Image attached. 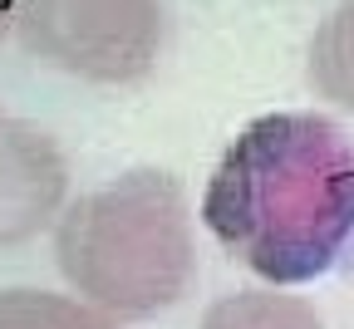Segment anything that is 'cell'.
<instances>
[{
  "label": "cell",
  "instance_id": "obj_1",
  "mask_svg": "<svg viewBox=\"0 0 354 329\" xmlns=\"http://www.w3.org/2000/svg\"><path fill=\"white\" fill-rule=\"evenodd\" d=\"M261 285H310L354 251V133L325 113H261L216 158L197 207Z\"/></svg>",
  "mask_w": 354,
  "mask_h": 329
},
{
  "label": "cell",
  "instance_id": "obj_2",
  "mask_svg": "<svg viewBox=\"0 0 354 329\" xmlns=\"http://www.w3.org/2000/svg\"><path fill=\"white\" fill-rule=\"evenodd\" d=\"M50 236L64 285L123 324L167 314L197 285L192 202L162 167H128L69 197Z\"/></svg>",
  "mask_w": 354,
  "mask_h": 329
},
{
  "label": "cell",
  "instance_id": "obj_3",
  "mask_svg": "<svg viewBox=\"0 0 354 329\" xmlns=\"http://www.w3.org/2000/svg\"><path fill=\"white\" fill-rule=\"evenodd\" d=\"M15 39L44 69L84 84H138L167 44L162 0H15Z\"/></svg>",
  "mask_w": 354,
  "mask_h": 329
},
{
  "label": "cell",
  "instance_id": "obj_4",
  "mask_svg": "<svg viewBox=\"0 0 354 329\" xmlns=\"http://www.w3.org/2000/svg\"><path fill=\"white\" fill-rule=\"evenodd\" d=\"M69 207V158L55 133L35 123H0V251L55 231Z\"/></svg>",
  "mask_w": 354,
  "mask_h": 329
},
{
  "label": "cell",
  "instance_id": "obj_5",
  "mask_svg": "<svg viewBox=\"0 0 354 329\" xmlns=\"http://www.w3.org/2000/svg\"><path fill=\"white\" fill-rule=\"evenodd\" d=\"M197 329H325V314L286 285H246L212 300Z\"/></svg>",
  "mask_w": 354,
  "mask_h": 329
},
{
  "label": "cell",
  "instance_id": "obj_6",
  "mask_svg": "<svg viewBox=\"0 0 354 329\" xmlns=\"http://www.w3.org/2000/svg\"><path fill=\"white\" fill-rule=\"evenodd\" d=\"M305 79L325 104L354 113V0H339L315 25L305 50Z\"/></svg>",
  "mask_w": 354,
  "mask_h": 329
},
{
  "label": "cell",
  "instance_id": "obj_7",
  "mask_svg": "<svg viewBox=\"0 0 354 329\" xmlns=\"http://www.w3.org/2000/svg\"><path fill=\"white\" fill-rule=\"evenodd\" d=\"M0 329H123V319L88 305L74 290L6 285L0 290Z\"/></svg>",
  "mask_w": 354,
  "mask_h": 329
},
{
  "label": "cell",
  "instance_id": "obj_8",
  "mask_svg": "<svg viewBox=\"0 0 354 329\" xmlns=\"http://www.w3.org/2000/svg\"><path fill=\"white\" fill-rule=\"evenodd\" d=\"M15 35V0H0V39Z\"/></svg>",
  "mask_w": 354,
  "mask_h": 329
},
{
  "label": "cell",
  "instance_id": "obj_9",
  "mask_svg": "<svg viewBox=\"0 0 354 329\" xmlns=\"http://www.w3.org/2000/svg\"><path fill=\"white\" fill-rule=\"evenodd\" d=\"M0 123H6V113H0Z\"/></svg>",
  "mask_w": 354,
  "mask_h": 329
}]
</instances>
